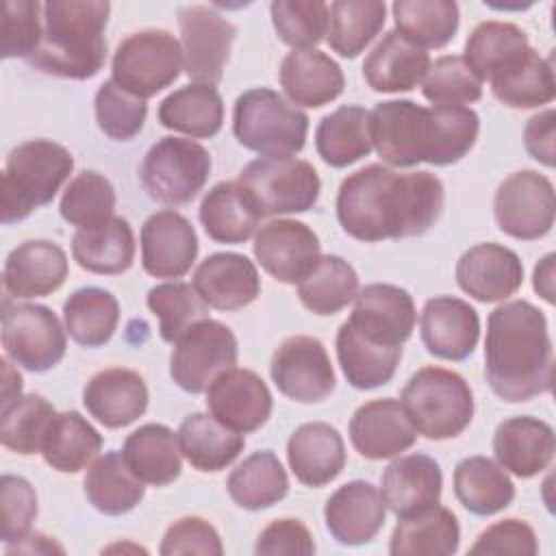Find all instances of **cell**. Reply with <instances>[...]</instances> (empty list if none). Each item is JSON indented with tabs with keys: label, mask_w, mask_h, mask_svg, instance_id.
<instances>
[{
	"label": "cell",
	"mask_w": 556,
	"mask_h": 556,
	"mask_svg": "<svg viewBox=\"0 0 556 556\" xmlns=\"http://www.w3.org/2000/svg\"><path fill=\"white\" fill-rule=\"evenodd\" d=\"M280 87L291 104L319 109L343 93L345 76L321 50H291L280 63Z\"/></svg>",
	"instance_id": "4dcf8cb0"
},
{
	"label": "cell",
	"mask_w": 556,
	"mask_h": 556,
	"mask_svg": "<svg viewBox=\"0 0 556 556\" xmlns=\"http://www.w3.org/2000/svg\"><path fill=\"white\" fill-rule=\"evenodd\" d=\"M13 552H26V554H33V552H59V554H63V547L56 545L54 541H50V536H46V534L30 532L20 543L7 545V554H13Z\"/></svg>",
	"instance_id": "03108f58"
},
{
	"label": "cell",
	"mask_w": 556,
	"mask_h": 556,
	"mask_svg": "<svg viewBox=\"0 0 556 556\" xmlns=\"http://www.w3.org/2000/svg\"><path fill=\"white\" fill-rule=\"evenodd\" d=\"M182 67L180 41L165 28H143L117 43L111 61V80L146 100L169 87Z\"/></svg>",
	"instance_id": "9c48e42d"
},
{
	"label": "cell",
	"mask_w": 556,
	"mask_h": 556,
	"mask_svg": "<svg viewBox=\"0 0 556 556\" xmlns=\"http://www.w3.org/2000/svg\"><path fill=\"white\" fill-rule=\"evenodd\" d=\"M148 308L159 317V332L167 343H176L185 330L208 317V304L193 285L182 280L152 287L148 291Z\"/></svg>",
	"instance_id": "816d5d0a"
},
{
	"label": "cell",
	"mask_w": 556,
	"mask_h": 556,
	"mask_svg": "<svg viewBox=\"0 0 556 556\" xmlns=\"http://www.w3.org/2000/svg\"><path fill=\"white\" fill-rule=\"evenodd\" d=\"M460 528L445 506H430L400 517L389 541L391 556H450L458 549Z\"/></svg>",
	"instance_id": "d6a6232c"
},
{
	"label": "cell",
	"mask_w": 556,
	"mask_h": 556,
	"mask_svg": "<svg viewBox=\"0 0 556 556\" xmlns=\"http://www.w3.org/2000/svg\"><path fill=\"white\" fill-rule=\"evenodd\" d=\"M254 256L282 285H298L319 261L321 243L311 226L298 219H271L254 235Z\"/></svg>",
	"instance_id": "2e32d148"
},
{
	"label": "cell",
	"mask_w": 556,
	"mask_h": 556,
	"mask_svg": "<svg viewBox=\"0 0 556 556\" xmlns=\"http://www.w3.org/2000/svg\"><path fill=\"white\" fill-rule=\"evenodd\" d=\"M239 345L235 332L217 319H200L174 343L169 376L187 393H202L208 384L235 367Z\"/></svg>",
	"instance_id": "8fae6325"
},
{
	"label": "cell",
	"mask_w": 556,
	"mask_h": 556,
	"mask_svg": "<svg viewBox=\"0 0 556 556\" xmlns=\"http://www.w3.org/2000/svg\"><path fill=\"white\" fill-rule=\"evenodd\" d=\"M334 348L345 380L361 391L387 384L395 376L402 358V348L376 343L363 337L350 321L339 326Z\"/></svg>",
	"instance_id": "1f68e13d"
},
{
	"label": "cell",
	"mask_w": 556,
	"mask_h": 556,
	"mask_svg": "<svg viewBox=\"0 0 556 556\" xmlns=\"http://www.w3.org/2000/svg\"><path fill=\"white\" fill-rule=\"evenodd\" d=\"M2 348L15 365L41 374L61 363L67 350L65 330L52 308L43 304L4 302Z\"/></svg>",
	"instance_id": "7c38bea8"
},
{
	"label": "cell",
	"mask_w": 556,
	"mask_h": 556,
	"mask_svg": "<svg viewBox=\"0 0 556 556\" xmlns=\"http://www.w3.org/2000/svg\"><path fill=\"white\" fill-rule=\"evenodd\" d=\"M269 374L278 391L300 404H317L337 387L324 343L308 334L285 339L271 354Z\"/></svg>",
	"instance_id": "9a60e30c"
},
{
	"label": "cell",
	"mask_w": 556,
	"mask_h": 556,
	"mask_svg": "<svg viewBox=\"0 0 556 556\" xmlns=\"http://www.w3.org/2000/svg\"><path fill=\"white\" fill-rule=\"evenodd\" d=\"M72 256L85 271L113 276L132 265L135 235L124 217H109L102 224L78 228L72 239Z\"/></svg>",
	"instance_id": "e575fe53"
},
{
	"label": "cell",
	"mask_w": 556,
	"mask_h": 556,
	"mask_svg": "<svg viewBox=\"0 0 556 556\" xmlns=\"http://www.w3.org/2000/svg\"><path fill=\"white\" fill-rule=\"evenodd\" d=\"M395 30L419 48H443L458 30V4L452 0L393 2Z\"/></svg>",
	"instance_id": "681fc988"
},
{
	"label": "cell",
	"mask_w": 556,
	"mask_h": 556,
	"mask_svg": "<svg viewBox=\"0 0 556 556\" xmlns=\"http://www.w3.org/2000/svg\"><path fill=\"white\" fill-rule=\"evenodd\" d=\"M443 200L439 176L371 163L341 182L337 219L350 237L365 243L419 237L439 219Z\"/></svg>",
	"instance_id": "6da1fadb"
},
{
	"label": "cell",
	"mask_w": 556,
	"mask_h": 556,
	"mask_svg": "<svg viewBox=\"0 0 556 556\" xmlns=\"http://www.w3.org/2000/svg\"><path fill=\"white\" fill-rule=\"evenodd\" d=\"M484 376L504 402H528L552 391L554 350L541 308L513 300L489 313Z\"/></svg>",
	"instance_id": "3957f363"
},
{
	"label": "cell",
	"mask_w": 556,
	"mask_h": 556,
	"mask_svg": "<svg viewBox=\"0 0 556 556\" xmlns=\"http://www.w3.org/2000/svg\"><path fill=\"white\" fill-rule=\"evenodd\" d=\"M493 96L510 109H536L556 96L552 56H541L530 48L513 67L491 78Z\"/></svg>",
	"instance_id": "ee69618b"
},
{
	"label": "cell",
	"mask_w": 556,
	"mask_h": 556,
	"mask_svg": "<svg viewBox=\"0 0 556 556\" xmlns=\"http://www.w3.org/2000/svg\"><path fill=\"white\" fill-rule=\"evenodd\" d=\"M0 415V441L7 450L22 456L41 454L52 419L56 417V410L46 397L37 393L20 395Z\"/></svg>",
	"instance_id": "f907efd6"
},
{
	"label": "cell",
	"mask_w": 556,
	"mask_h": 556,
	"mask_svg": "<svg viewBox=\"0 0 556 556\" xmlns=\"http://www.w3.org/2000/svg\"><path fill=\"white\" fill-rule=\"evenodd\" d=\"M432 61L428 52L397 30H389L371 48L363 63L365 83L380 93H400L415 89L428 74Z\"/></svg>",
	"instance_id": "f546056e"
},
{
	"label": "cell",
	"mask_w": 556,
	"mask_h": 556,
	"mask_svg": "<svg viewBox=\"0 0 556 556\" xmlns=\"http://www.w3.org/2000/svg\"><path fill=\"white\" fill-rule=\"evenodd\" d=\"M96 122L100 130L113 141H130L141 132L148 104L143 98H137L113 80H104L96 91Z\"/></svg>",
	"instance_id": "9f6ffc18"
},
{
	"label": "cell",
	"mask_w": 556,
	"mask_h": 556,
	"mask_svg": "<svg viewBox=\"0 0 556 556\" xmlns=\"http://www.w3.org/2000/svg\"><path fill=\"white\" fill-rule=\"evenodd\" d=\"M417 434L432 441L458 437L473 419L469 382L445 367H421L410 376L400 397Z\"/></svg>",
	"instance_id": "8992f818"
},
{
	"label": "cell",
	"mask_w": 556,
	"mask_h": 556,
	"mask_svg": "<svg viewBox=\"0 0 556 556\" xmlns=\"http://www.w3.org/2000/svg\"><path fill=\"white\" fill-rule=\"evenodd\" d=\"M122 456L135 476L152 486L174 482L182 469L178 432L163 424H146L132 430L124 441Z\"/></svg>",
	"instance_id": "836d02e7"
},
{
	"label": "cell",
	"mask_w": 556,
	"mask_h": 556,
	"mask_svg": "<svg viewBox=\"0 0 556 556\" xmlns=\"http://www.w3.org/2000/svg\"><path fill=\"white\" fill-rule=\"evenodd\" d=\"M146 482L124 460L122 452H106L96 458L83 480L87 502L102 515L130 513L146 495Z\"/></svg>",
	"instance_id": "8d00e7d4"
},
{
	"label": "cell",
	"mask_w": 556,
	"mask_h": 556,
	"mask_svg": "<svg viewBox=\"0 0 556 556\" xmlns=\"http://www.w3.org/2000/svg\"><path fill=\"white\" fill-rule=\"evenodd\" d=\"M206 406L215 419L245 434L258 430L269 419L274 400L256 371L230 367L208 384Z\"/></svg>",
	"instance_id": "e0dca14e"
},
{
	"label": "cell",
	"mask_w": 556,
	"mask_h": 556,
	"mask_svg": "<svg viewBox=\"0 0 556 556\" xmlns=\"http://www.w3.org/2000/svg\"><path fill=\"white\" fill-rule=\"evenodd\" d=\"M232 132L243 148L263 156H293L306 143L308 115L274 89H248L235 102Z\"/></svg>",
	"instance_id": "52a82bcc"
},
{
	"label": "cell",
	"mask_w": 556,
	"mask_h": 556,
	"mask_svg": "<svg viewBox=\"0 0 556 556\" xmlns=\"http://www.w3.org/2000/svg\"><path fill=\"white\" fill-rule=\"evenodd\" d=\"M159 122L163 128L208 139L222 130L224 100L215 87L191 83L172 91L159 104Z\"/></svg>",
	"instance_id": "74e56055"
},
{
	"label": "cell",
	"mask_w": 556,
	"mask_h": 556,
	"mask_svg": "<svg viewBox=\"0 0 556 556\" xmlns=\"http://www.w3.org/2000/svg\"><path fill=\"white\" fill-rule=\"evenodd\" d=\"M358 293L354 267L337 256L324 254L315 267L298 282V298L315 315H334L343 311Z\"/></svg>",
	"instance_id": "c3c4849f"
},
{
	"label": "cell",
	"mask_w": 556,
	"mask_h": 556,
	"mask_svg": "<svg viewBox=\"0 0 556 556\" xmlns=\"http://www.w3.org/2000/svg\"><path fill=\"white\" fill-rule=\"evenodd\" d=\"M421 341L428 354L443 361H465L480 339V317L476 308L454 295H437L424 304Z\"/></svg>",
	"instance_id": "44dd1931"
},
{
	"label": "cell",
	"mask_w": 556,
	"mask_h": 556,
	"mask_svg": "<svg viewBox=\"0 0 556 556\" xmlns=\"http://www.w3.org/2000/svg\"><path fill=\"white\" fill-rule=\"evenodd\" d=\"M539 552V541L530 523L523 519H502L489 526L476 543L469 547V554H515V556H534Z\"/></svg>",
	"instance_id": "94428289"
},
{
	"label": "cell",
	"mask_w": 556,
	"mask_h": 556,
	"mask_svg": "<svg viewBox=\"0 0 556 556\" xmlns=\"http://www.w3.org/2000/svg\"><path fill=\"white\" fill-rule=\"evenodd\" d=\"M493 215L502 232L521 241L545 237L554 226L556 198L547 176L519 169L502 180L493 198Z\"/></svg>",
	"instance_id": "4fadbf2b"
},
{
	"label": "cell",
	"mask_w": 556,
	"mask_h": 556,
	"mask_svg": "<svg viewBox=\"0 0 556 556\" xmlns=\"http://www.w3.org/2000/svg\"><path fill=\"white\" fill-rule=\"evenodd\" d=\"M454 493L463 508L489 517L515 500V484L502 465L486 456H467L454 469Z\"/></svg>",
	"instance_id": "ab89813d"
},
{
	"label": "cell",
	"mask_w": 556,
	"mask_h": 556,
	"mask_svg": "<svg viewBox=\"0 0 556 556\" xmlns=\"http://www.w3.org/2000/svg\"><path fill=\"white\" fill-rule=\"evenodd\" d=\"M180 452L187 463L198 471L226 469L245 447V437L213 415L191 413L178 428Z\"/></svg>",
	"instance_id": "d590c367"
},
{
	"label": "cell",
	"mask_w": 556,
	"mask_h": 556,
	"mask_svg": "<svg viewBox=\"0 0 556 556\" xmlns=\"http://www.w3.org/2000/svg\"><path fill=\"white\" fill-rule=\"evenodd\" d=\"M211 174L208 150L185 137L159 139L139 167V178L148 195L167 206L191 202Z\"/></svg>",
	"instance_id": "30bf717a"
},
{
	"label": "cell",
	"mask_w": 556,
	"mask_h": 556,
	"mask_svg": "<svg viewBox=\"0 0 556 556\" xmlns=\"http://www.w3.org/2000/svg\"><path fill=\"white\" fill-rule=\"evenodd\" d=\"M2 13V56L30 59L43 35V4L37 0H7Z\"/></svg>",
	"instance_id": "6f0895ef"
},
{
	"label": "cell",
	"mask_w": 556,
	"mask_h": 556,
	"mask_svg": "<svg viewBox=\"0 0 556 556\" xmlns=\"http://www.w3.org/2000/svg\"><path fill=\"white\" fill-rule=\"evenodd\" d=\"M315 148L330 167H348L361 161L374 150L369 113L358 104H343L324 115L315 130Z\"/></svg>",
	"instance_id": "b9f144b4"
},
{
	"label": "cell",
	"mask_w": 556,
	"mask_h": 556,
	"mask_svg": "<svg viewBox=\"0 0 556 556\" xmlns=\"http://www.w3.org/2000/svg\"><path fill=\"white\" fill-rule=\"evenodd\" d=\"M441 486V467L428 454L400 456L380 478L382 502L397 519L439 504Z\"/></svg>",
	"instance_id": "83f0119b"
},
{
	"label": "cell",
	"mask_w": 556,
	"mask_h": 556,
	"mask_svg": "<svg viewBox=\"0 0 556 556\" xmlns=\"http://www.w3.org/2000/svg\"><path fill=\"white\" fill-rule=\"evenodd\" d=\"M480 117L469 106H421L413 100H384L369 113L371 146L382 163L454 165L473 148Z\"/></svg>",
	"instance_id": "7a4b0ae2"
},
{
	"label": "cell",
	"mask_w": 556,
	"mask_h": 556,
	"mask_svg": "<svg viewBox=\"0 0 556 556\" xmlns=\"http://www.w3.org/2000/svg\"><path fill=\"white\" fill-rule=\"evenodd\" d=\"M161 556H178V554H224L222 539L217 530L202 517H180L176 519L163 534Z\"/></svg>",
	"instance_id": "91938a15"
},
{
	"label": "cell",
	"mask_w": 556,
	"mask_h": 556,
	"mask_svg": "<svg viewBox=\"0 0 556 556\" xmlns=\"http://www.w3.org/2000/svg\"><path fill=\"white\" fill-rule=\"evenodd\" d=\"M74 169L72 152L50 139H30L13 148L2 172V224L26 219L52 202Z\"/></svg>",
	"instance_id": "5b68a950"
},
{
	"label": "cell",
	"mask_w": 556,
	"mask_h": 556,
	"mask_svg": "<svg viewBox=\"0 0 556 556\" xmlns=\"http://www.w3.org/2000/svg\"><path fill=\"white\" fill-rule=\"evenodd\" d=\"M269 13L278 37L293 50H311L328 33V4L321 0H274Z\"/></svg>",
	"instance_id": "db71d44e"
},
{
	"label": "cell",
	"mask_w": 556,
	"mask_h": 556,
	"mask_svg": "<svg viewBox=\"0 0 556 556\" xmlns=\"http://www.w3.org/2000/svg\"><path fill=\"white\" fill-rule=\"evenodd\" d=\"M554 122L556 113L552 109L536 113L528 119L526 130H523V143L528 154L543 163L545 167H554L556 163V146H554Z\"/></svg>",
	"instance_id": "be15d7a7"
},
{
	"label": "cell",
	"mask_w": 556,
	"mask_h": 556,
	"mask_svg": "<svg viewBox=\"0 0 556 556\" xmlns=\"http://www.w3.org/2000/svg\"><path fill=\"white\" fill-rule=\"evenodd\" d=\"M421 93L432 106H465L482 98V80L463 56H441L430 65Z\"/></svg>",
	"instance_id": "11a10c76"
},
{
	"label": "cell",
	"mask_w": 556,
	"mask_h": 556,
	"mask_svg": "<svg viewBox=\"0 0 556 556\" xmlns=\"http://www.w3.org/2000/svg\"><path fill=\"white\" fill-rule=\"evenodd\" d=\"M0 365H2V408H7L22 393V376L17 369L11 367L9 358H2Z\"/></svg>",
	"instance_id": "003e7915"
},
{
	"label": "cell",
	"mask_w": 556,
	"mask_h": 556,
	"mask_svg": "<svg viewBox=\"0 0 556 556\" xmlns=\"http://www.w3.org/2000/svg\"><path fill=\"white\" fill-rule=\"evenodd\" d=\"M530 50L528 35L513 22L478 24L465 41V63L480 80H491L513 67Z\"/></svg>",
	"instance_id": "60d3db41"
},
{
	"label": "cell",
	"mask_w": 556,
	"mask_h": 556,
	"mask_svg": "<svg viewBox=\"0 0 556 556\" xmlns=\"http://www.w3.org/2000/svg\"><path fill=\"white\" fill-rule=\"evenodd\" d=\"M387 4L380 0H334L328 7V46L343 59L358 56L382 30Z\"/></svg>",
	"instance_id": "bcb514c9"
},
{
	"label": "cell",
	"mask_w": 556,
	"mask_h": 556,
	"mask_svg": "<svg viewBox=\"0 0 556 556\" xmlns=\"http://www.w3.org/2000/svg\"><path fill=\"white\" fill-rule=\"evenodd\" d=\"M287 460L298 482L319 489L343 471L345 445L330 424H302L287 441Z\"/></svg>",
	"instance_id": "f1b7e54d"
},
{
	"label": "cell",
	"mask_w": 556,
	"mask_h": 556,
	"mask_svg": "<svg viewBox=\"0 0 556 556\" xmlns=\"http://www.w3.org/2000/svg\"><path fill=\"white\" fill-rule=\"evenodd\" d=\"M115 211V189L100 172L85 169L76 174L65 187L59 204L61 217L76 226L87 228L106 222Z\"/></svg>",
	"instance_id": "f5cc1de1"
},
{
	"label": "cell",
	"mask_w": 556,
	"mask_h": 556,
	"mask_svg": "<svg viewBox=\"0 0 556 556\" xmlns=\"http://www.w3.org/2000/svg\"><path fill=\"white\" fill-rule=\"evenodd\" d=\"M350 324L367 339L382 345H397L410 339L417 311L413 295L395 285L374 282L363 287L354 298Z\"/></svg>",
	"instance_id": "ac0fdd59"
},
{
	"label": "cell",
	"mask_w": 556,
	"mask_h": 556,
	"mask_svg": "<svg viewBox=\"0 0 556 556\" xmlns=\"http://www.w3.org/2000/svg\"><path fill=\"white\" fill-rule=\"evenodd\" d=\"M261 215L237 180H224L211 187L200 204L204 232L217 243H243L258 226Z\"/></svg>",
	"instance_id": "f35d334b"
},
{
	"label": "cell",
	"mask_w": 556,
	"mask_h": 556,
	"mask_svg": "<svg viewBox=\"0 0 556 556\" xmlns=\"http://www.w3.org/2000/svg\"><path fill=\"white\" fill-rule=\"evenodd\" d=\"M100 447V432L78 410H63L52 419L41 456L61 473H78L98 456Z\"/></svg>",
	"instance_id": "f6af8a7d"
},
{
	"label": "cell",
	"mask_w": 556,
	"mask_h": 556,
	"mask_svg": "<svg viewBox=\"0 0 556 556\" xmlns=\"http://www.w3.org/2000/svg\"><path fill=\"white\" fill-rule=\"evenodd\" d=\"M354 450L369 458H395L417 441V430L395 397H378L361 404L350 419Z\"/></svg>",
	"instance_id": "ffe728a7"
},
{
	"label": "cell",
	"mask_w": 556,
	"mask_h": 556,
	"mask_svg": "<svg viewBox=\"0 0 556 556\" xmlns=\"http://www.w3.org/2000/svg\"><path fill=\"white\" fill-rule=\"evenodd\" d=\"M326 528L341 545H365L374 541L387 519L380 491L367 480H352L339 486L324 506Z\"/></svg>",
	"instance_id": "cb8c5ba5"
},
{
	"label": "cell",
	"mask_w": 556,
	"mask_h": 556,
	"mask_svg": "<svg viewBox=\"0 0 556 556\" xmlns=\"http://www.w3.org/2000/svg\"><path fill=\"white\" fill-rule=\"evenodd\" d=\"M198 295L217 311H239L261 293L256 265L237 252H215L206 256L191 280Z\"/></svg>",
	"instance_id": "d4e9b609"
},
{
	"label": "cell",
	"mask_w": 556,
	"mask_h": 556,
	"mask_svg": "<svg viewBox=\"0 0 556 556\" xmlns=\"http://www.w3.org/2000/svg\"><path fill=\"white\" fill-rule=\"evenodd\" d=\"M554 430L539 417H508L493 434V454L497 463L517 478H532L545 471L554 458Z\"/></svg>",
	"instance_id": "4316f807"
},
{
	"label": "cell",
	"mask_w": 556,
	"mask_h": 556,
	"mask_svg": "<svg viewBox=\"0 0 556 556\" xmlns=\"http://www.w3.org/2000/svg\"><path fill=\"white\" fill-rule=\"evenodd\" d=\"M106 0H50L43 4V35L28 65L59 78L87 80L106 59Z\"/></svg>",
	"instance_id": "277c9868"
},
{
	"label": "cell",
	"mask_w": 556,
	"mask_h": 556,
	"mask_svg": "<svg viewBox=\"0 0 556 556\" xmlns=\"http://www.w3.org/2000/svg\"><path fill=\"white\" fill-rule=\"evenodd\" d=\"M254 552L261 556L271 554H313L315 541L311 530L295 517H280L267 523L254 545Z\"/></svg>",
	"instance_id": "6125c7cd"
},
{
	"label": "cell",
	"mask_w": 556,
	"mask_h": 556,
	"mask_svg": "<svg viewBox=\"0 0 556 556\" xmlns=\"http://www.w3.org/2000/svg\"><path fill=\"white\" fill-rule=\"evenodd\" d=\"M37 517V493L22 476L4 473L0 478V539L4 545H15L30 534Z\"/></svg>",
	"instance_id": "680465c9"
},
{
	"label": "cell",
	"mask_w": 556,
	"mask_h": 556,
	"mask_svg": "<svg viewBox=\"0 0 556 556\" xmlns=\"http://www.w3.org/2000/svg\"><path fill=\"white\" fill-rule=\"evenodd\" d=\"M198 256V235L178 211L152 213L141 226V265L154 278L185 276Z\"/></svg>",
	"instance_id": "d6986e66"
},
{
	"label": "cell",
	"mask_w": 556,
	"mask_h": 556,
	"mask_svg": "<svg viewBox=\"0 0 556 556\" xmlns=\"http://www.w3.org/2000/svg\"><path fill=\"white\" fill-rule=\"evenodd\" d=\"M185 74L200 85L215 87L230 56L237 26L206 4H189L178 11Z\"/></svg>",
	"instance_id": "5bb4252c"
},
{
	"label": "cell",
	"mask_w": 556,
	"mask_h": 556,
	"mask_svg": "<svg viewBox=\"0 0 556 556\" xmlns=\"http://www.w3.org/2000/svg\"><path fill=\"white\" fill-rule=\"evenodd\" d=\"M261 217L306 213L319 200L317 169L295 156H261L250 161L237 180Z\"/></svg>",
	"instance_id": "ba28073f"
},
{
	"label": "cell",
	"mask_w": 556,
	"mask_h": 556,
	"mask_svg": "<svg viewBox=\"0 0 556 556\" xmlns=\"http://www.w3.org/2000/svg\"><path fill=\"white\" fill-rule=\"evenodd\" d=\"M87 413L106 428H124L148 408L146 380L128 367H109L89 378L83 389Z\"/></svg>",
	"instance_id": "484cf974"
},
{
	"label": "cell",
	"mask_w": 556,
	"mask_h": 556,
	"mask_svg": "<svg viewBox=\"0 0 556 556\" xmlns=\"http://www.w3.org/2000/svg\"><path fill=\"white\" fill-rule=\"evenodd\" d=\"M554 261L556 254H545L539 265L534 267V276H532V287L534 291L547 302L554 304Z\"/></svg>",
	"instance_id": "e7e4bbea"
},
{
	"label": "cell",
	"mask_w": 556,
	"mask_h": 556,
	"mask_svg": "<svg viewBox=\"0 0 556 556\" xmlns=\"http://www.w3.org/2000/svg\"><path fill=\"white\" fill-rule=\"evenodd\" d=\"M230 500L245 510H263L289 493V478L278 460V456L269 450H261L243 458L228 476L226 482Z\"/></svg>",
	"instance_id": "7bdbcfd3"
},
{
	"label": "cell",
	"mask_w": 556,
	"mask_h": 556,
	"mask_svg": "<svg viewBox=\"0 0 556 556\" xmlns=\"http://www.w3.org/2000/svg\"><path fill=\"white\" fill-rule=\"evenodd\" d=\"M63 321L65 330L78 345L100 348L111 341L117 328L119 304L106 289L83 287L65 300Z\"/></svg>",
	"instance_id": "7dc6e473"
},
{
	"label": "cell",
	"mask_w": 556,
	"mask_h": 556,
	"mask_svg": "<svg viewBox=\"0 0 556 556\" xmlns=\"http://www.w3.org/2000/svg\"><path fill=\"white\" fill-rule=\"evenodd\" d=\"M456 282L478 302H502L523 285V265L517 252L506 245L478 243L458 258Z\"/></svg>",
	"instance_id": "7402d4cb"
},
{
	"label": "cell",
	"mask_w": 556,
	"mask_h": 556,
	"mask_svg": "<svg viewBox=\"0 0 556 556\" xmlns=\"http://www.w3.org/2000/svg\"><path fill=\"white\" fill-rule=\"evenodd\" d=\"M67 271V256L61 245L48 239H30L9 252L2 282L7 295L15 300H33L59 291Z\"/></svg>",
	"instance_id": "603a6c76"
}]
</instances>
